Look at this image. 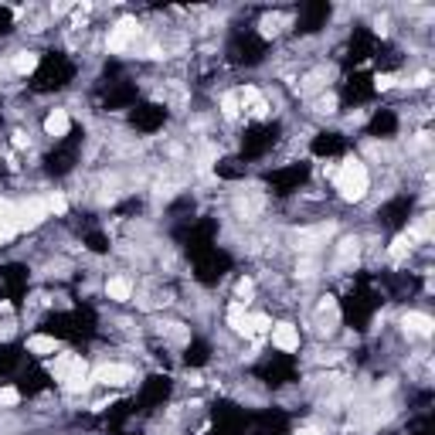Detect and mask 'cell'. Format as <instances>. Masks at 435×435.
Wrapping results in <instances>:
<instances>
[{"instance_id":"7","label":"cell","mask_w":435,"mask_h":435,"mask_svg":"<svg viewBox=\"0 0 435 435\" xmlns=\"http://www.w3.org/2000/svg\"><path fill=\"white\" fill-rule=\"evenodd\" d=\"M106 296H109L113 303H130L133 300V279L130 276H113V279L106 283Z\"/></svg>"},{"instance_id":"8","label":"cell","mask_w":435,"mask_h":435,"mask_svg":"<svg viewBox=\"0 0 435 435\" xmlns=\"http://www.w3.org/2000/svg\"><path fill=\"white\" fill-rule=\"evenodd\" d=\"M68 126H72V119H68L65 109H51V113L44 116V133H48L51 140H61V136L68 133Z\"/></svg>"},{"instance_id":"9","label":"cell","mask_w":435,"mask_h":435,"mask_svg":"<svg viewBox=\"0 0 435 435\" xmlns=\"http://www.w3.org/2000/svg\"><path fill=\"white\" fill-rule=\"evenodd\" d=\"M401 323H405V330L408 333H418V337H432V317H425V313H405L401 317Z\"/></svg>"},{"instance_id":"18","label":"cell","mask_w":435,"mask_h":435,"mask_svg":"<svg viewBox=\"0 0 435 435\" xmlns=\"http://www.w3.org/2000/svg\"><path fill=\"white\" fill-rule=\"evenodd\" d=\"M296 435H323L320 429H310V425H306V429H296Z\"/></svg>"},{"instance_id":"3","label":"cell","mask_w":435,"mask_h":435,"mask_svg":"<svg viewBox=\"0 0 435 435\" xmlns=\"http://www.w3.org/2000/svg\"><path fill=\"white\" fill-rule=\"evenodd\" d=\"M140 35H143V31H140V24H136V20H119L113 31H109V41H106V44H109V51H113V55H126V51H133V48H136Z\"/></svg>"},{"instance_id":"6","label":"cell","mask_w":435,"mask_h":435,"mask_svg":"<svg viewBox=\"0 0 435 435\" xmlns=\"http://www.w3.org/2000/svg\"><path fill=\"white\" fill-rule=\"evenodd\" d=\"M228 326H231L235 333H242V337H255V330H252V313H248L242 303H231V310H228Z\"/></svg>"},{"instance_id":"1","label":"cell","mask_w":435,"mask_h":435,"mask_svg":"<svg viewBox=\"0 0 435 435\" xmlns=\"http://www.w3.org/2000/svg\"><path fill=\"white\" fill-rule=\"evenodd\" d=\"M333 188L341 194L343 201H350V204H357L367 197V188H371V173L364 167V160H343L337 173H333Z\"/></svg>"},{"instance_id":"16","label":"cell","mask_w":435,"mask_h":435,"mask_svg":"<svg viewBox=\"0 0 435 435\" xmlns=\"http://www.w3.org/2000/svg\"><path fill=\"white\" fill-rule=\"evenodd\" d=\"M14 235H18V225H14L11 218H4V214H0V245H4V242H11Z\"/></svg>"},{"instance_id":"5","label":"cell","mask_w":435,"mask_h":435,"mask_svg":"<svg viewBox=\"0 0 435 435\" xmlns=\"http://www.w3.org/2000/svg\"><path fill=\"white\" fill-rule=\"evenodd\" d=\"M272 347L283 354H296L300 350V326L296 323H276L272 326Z\"/></svg>"},{"instance_id":"12","label":"cell","mask_w":435,"mask_h":435,"mask_svg":"<svg viewBox=\"0 0 435 435\" xmlns=\"http://www.w3.org/2000/svg\"><path fill=\"white\" fill-rule=\"evenodd\" d=\"M35 65H38V51H18V58H14V72L18 75L35 72Z\"/></svg>"},{"instance_id":"17","label":"cell","mask_w":435,"mask_h":435,"mask_svg":"<svg viewBox=\"0 0 435 435\" xmlns=\"http://www.w3.org/2000/svg\"><path fill=\"white\" fill-rule=\"evenodd\" d=\"M317 109H320V113H337V95H323L320 102H317Z\"/></svg>"},{"instance_id":"10","label":"cell","mask_w":435,"mask_h":435,"mask_svg":"<svg viewBox=\"0 0 435 435\" xmlns=\"http://www.w3.org/2000/svg\"><path fill=\"white\" fill-rule=\"evenodd\" d=\"M27 350L38 354V357H48V354L58 350V343H55V337H31V341H27Z\"/></svg>"},{"instance_id":"14","label":"cell","mask_w":435,"mask_h":435,"mask_svg":"<svg viewBox=\"0 0 435 435\" xmlns=\"http://www.w3.org/2000/svg\"><path fill=\"white\" fill-rule=\"evenodd\" d=\"M286 20L279 18V14H269V18H262V35L265 38H272V35H279V27H283Z\"/></svg>"},{"instance_id":"2","label":"cell","mask_w":435,"mask_h":435,"mask_svg":"<svg viewBox=\"0 0 435 435\" xmlns=\"http://www.w3.org/2000/svg\"><path fill=\"white\" fill-rule=\"evenodd\" d=\"M55 378L68 388V391H82L85 388V378H89V364L75 354H61L55 364Z\"/></svg>"},{"instance_id":"11","label":"cell","mask_w":435,"mask_h":435,"mask_svg":"<svg viewBox=\"0 0 435 435\" xmlns=\"http://www.w3.org/2000/svg\"><path fill=\"white\" fill-rule=\"evenodd\" d=\"M238 113H242V99H238V89H235V92H225V95H221V116H225V119H235Z\"/></svg>"},{"instance_id":"13","label":"cell","mask_w":435,"mask_h":435,"mask_svg":"<svg viewBox=\"0 0 435 435\" xmlns=\"http://www.w3.org/2000/svg\"><path fill=\"white\" fill-rule=\"evenodd\" d=\"M44 204H48V214H58V218L68 211V201H65V194H61V190H51V194L44 197Z\"/></svg>"},{"instance_id":"4","label":"cell","mask_w":435,"mask_h":435,"mask_svg":"<svg viewBox=\"0 0 435 435\" xmlns=\"http://www.w3.org/2000/svg\"><path fill=\"white\" fill-rule=\"evenodd\" d=\"M92 381L102 384V388H123V384L133 381V367H126V364H102L92 374Z\"/></svg>"},{"instance_id":"15","label":"cell","mask_w":435,"mask_h":435,"mask_svg":"<svg viewBox=\"0 0 435 435\" xmlns=\"http://www.w3.org/2000/svg\"><path fill=\"white\" fill-rule=\"evenodd\" d=\"M0 405H4V408H14V405H20V391H18V388H0Z\"/></svg>"}]
</instances>
